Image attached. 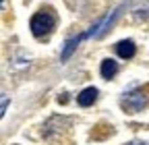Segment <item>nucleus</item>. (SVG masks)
Returning a JSON list of instances; mask_svg holds the SVG:
<instances>
[{"label":"nucleus","instance_id":"obj_1","mask_svg":"<svg viewBox=\"0 0 149 145\" xmlns=\"http://www.w3.org/2000/svg\"><path fill=\"white\" fill-rule=\"evenodd\" d=\"M54 25H56V17L50 13V10H40V13H35L33 17H31V23H29V27H31V33L35 35V38H42V35H48L52 29H54Z\"/></svg>","mask_w":149,"mask_h":145},{"label":"nucleus","instance_id":"obj_2","mask_svg":"<svg viewBox=\"0 0 149 145\" xmlns=\"http://www.w3.org/2000/svg\"><path fill=\"white\" fill-rule=\"evenodd\" d=\"M145 106H147V96L143 89H135L130 93H124V98H122V108L130 114H137Z\"/></svg>","mask_w":149,"mask_h":145},{"label":"nucleus","instance_id":"obj_3","mask_svg":"<svg viewBox=\"0 0 149 145\" xmlns=\"http://www.w3.org/2000/svg\"><path fill=\"white\" fill-rule=\"evenodd\" d=\"M70 118L66 116H52L46 124H44V137L46 139H54V137H58L66 126H70Z\"/></svg>","mask_w":149,"mask_h":145},{"label":"nucleus","instance_id":"obj_4","mask_svg":"<svg viewBox=\"0 0 149 145\" xmlns=\"http://www.w3.org/2000/svg\"><path fill=\"white\" fill-rule=\"evenodd\" d=\"M116 54L120 58H133L135 56V42L133 40H122L116 44Z\"/></svg>","mask_w":149,"mask_h":145},{"label":"nucleus","instance_id":"obj_5","mask_svg":"<svg viewBox=\"0 0 149 145\" xmlns=\"http://www.w3.org/2000/svg\"><path fill=\"white\" fill-rule=\"evenodd\" d=\"M95 100H97V89H95V87H87V89H83V91L77 96V102H79V106H83V108L91 106Z\"/></svg>","mask_w":149,"mask_h":145},{"label":"nucleus","instance_id":"obj_6","mask_svg":"<svg viewBox=\"0 0 149 145\" xmlns=\"http://www.w3.org/2000/svg\"><path fill=\"white\" fill-rule=\"evenodd\" d=\"M102 77L104 79H114V75L118 72V62L116 60H112V58H106L104 62H102Z\"/></svg>","mask_w":149,"mask_h":145},{"label":"nucleus","instance_id":"obj_7","mask_svg":"<svg viewBox=\"0 0 149 145\" xmlns=\"http://www.w3.org/2000/svg\"><path fill=\"white\" fill-rule=\"evenodd\" d=\"M135 19L137 21H147L149 19V0H143V4L135 8Z\"/></svg>","mask_w":149,"mask_h":145},{"label":"nucleus","instance_id":"obj_8","mask_svg":"<svg viewBox=\"0 0 149 145\" xmlns=\"http://www.w3.org/2000/svg\"><path fill=\"white\" fill-rule=\"evenodd\" d=\"M6 106H8V98H6V96L2 93V114L6 112Z\"/></svg>","mask_w":149,"mask_h":145},{"label":"nucleus","instance_id":"obj_9","mask_svg":"<svg viewBox=\"0 0 149 145\" xmlns=\"http://www.w3.org/2000/svg\"><path fill=\"white\" fill-rule=\"evenodd\" d=\"M128 145H145V143H128Z\"/></svg>","mask_w":149,"mask_h":145}]
</instances>
